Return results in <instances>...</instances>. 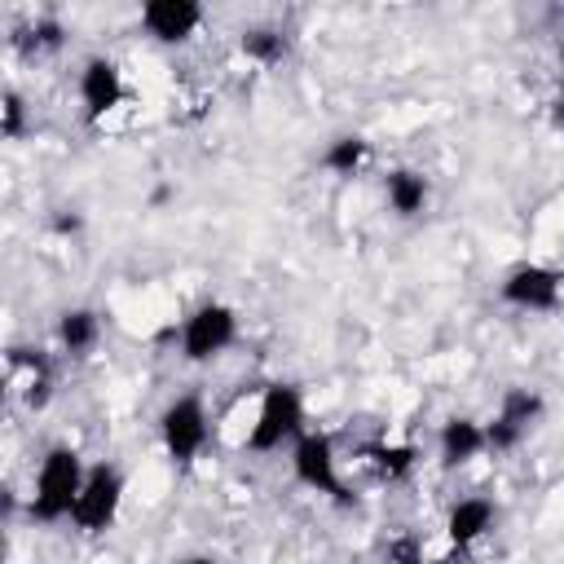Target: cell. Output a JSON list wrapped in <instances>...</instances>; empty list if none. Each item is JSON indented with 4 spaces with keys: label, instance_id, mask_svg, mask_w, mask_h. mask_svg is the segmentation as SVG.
<instances>
[{
    "label": "cell",
    "instance_id": "cell-1",
    "mask_svg": "<svg viewBox=\"0 0 564 564\" xmlns=\"http://www.w3.org/2000/svg\"><path fill=\"white\" fill-rule=\"evenodd\" d=\"M84 476H88V463L75 445H48L40 467H35V480H31V498H26V516L35 524H62L70 520L75 511V498L84 489Z\"/></svg>",
    "mask_w": 564,
    "mask_h": 564
},
{
    "label": "cell",
    "instance_id": "cell-2",
    "mask_svg": "<svg viewBox=\"0 0 564 564\" xmlns=\"http://www.w3.org/2000/svg\"><path fill=\"white\" fill-rule=\"evenodd\" d=\"M304 392L295 383H269L260 392V405H256V419L242 436V449L247 454H278L282 445H295L304 436Z\"/></svg>",
    "mask_w": 564,
    "mask_h": 564
},
{
    "label": "cell",
    "instance_id": "cell-3",
    "mask_svg": "<svg viewBox=\"0 0 564 564\" xmlns=\"http://www.w3.org/2000/svg\"><path fill=\"white\" fill-rule=\"evenodd\" d=\"M291 476L295 485H304L308 494L330 498L335 507H357V494H348L344 476H339V454H335V436L322 427H308L295 445H291Z\"/></svg>",
    "mask_w": 564,
    "mask_h": 564
},
{
    "label": "cell",
    "instance_id": "cell-4",
    "mask_svg": "<svg viewBox=\"0 0 564 564\" xmlns=\"http://www.w3.org/2000/svg\"><path fill=\"white\" fill-rule=\"evenodd\" d=\"M159 441H163V454L181 467H189L207 441H212V414H207V401L198 392H181L172 397L163 410H159Z\"/></svg>",
    "mask_w": 564,
    "mask_h": 564
},
{
    "label": "cell",
    "instance_id": "cell-5",
    "mask_svg": "<svg viewBox=\"0 0 564 564\" xmlns=\"http://www.w3.org/2000/svg\"><path fill=\"white\" fill-rule=\"evenodd\" d=\"M238 339V313L225 300H203L185 322H181V361L207 366Z\"/></svg>",
    "mask_w": 564,
    "mask_h": 564
},
{
    "label": "cell",
    "instance_id": "cell-6",
    "mask_svg": "<svg viewBox=\"0 0 564 564\" xmlns=\"http://www.w3.org/2000/svg\"><path fill=\"white\" fill-rule=\"evenodd\" d=\"M123 471L115 463H93L88 476H84V489L75 498V511H70V524L79 533H106L115 520H119V507H123Z\"/></svg>",
    "mask_w": 564,
    "mask_h": 564
},
{
    "label": "cell",
    "instance_id": "cell-7",
    "mask_svg": "<svg viewBox=\"0 0 564 564\" xmlns=\"http://www.w3.org/2000/svg\"><path fill=\"white\" fill-rule=\"evenodd\" d=\"M498 300L520 313H555L564 304V273L542 260L511 264L498 282Z\"/></svg>",
    "mask_w": 564,
    "mask_h": 564
},
{
    "label": "cell",
    "instance_id": "cell-8",
    "mask_svg": "<svg viewBox=\"0 0 564 564\" xmlns=\"http://www.w3.org/2000/svg\"><path fill=\"white\" fill-rule=\"evenodd\" d=\"M542 410H546V401H542V392H533V388H507L502 397H498V410H494V419L485 423V441H489V454H511L529 432H533V423L542 419Z\"/></svg>",
    "mask_w": 564,
    "mask_h": 564
},
{
    "label": "cell",
    "instance_id": "cell-9",
    "mask_svg": "<svg viewBox=\"0 0 564 564\" xmlns=\"http://www.w3.org/2000/svg\"><path fill=\"white\" fill-rule=\"evenodd\" d=\"M203 26V4L194 0H150L141 4V31L154 40V44H189Z\"/></svg>",
    "mask_w": 564,
    "mask_h": 564
},
{
    "label": "cell",
    "instance_id": "cell-10",
    "mask_svg": "<svg viewBox=\"0 0 564 564\" xmlns=\"http://www.w3.org/2000/svg\"><path fill=\"white\" fill-rule=\"evenodd\" d=\"M123 97H128L123 70L110 57H88L84 70H79V106H84V119L88 123H101L110 110L123 106Z\"/></svg>",
    "mask_w": 564,
    "mask_h": 564
},
{
    "label": "cell",
    "instance_id": "cell-11",
    "mask_svg": "<svg viewBox=\"0 0 564 564\" xmlns=\"http://www.w3.org/2000/svg\"><path fill=\"white\" fill-rule=\"evenodd\" d=\"M480 454H489V441H485V423L471 419V414H449L436 432V458L445 471L454 467H467L476 463Z\"/></svg>",
    "mask_w": 564,
    "mask_h": 564
},
{
    "label": "cell",
    "instance_id": "cell-12",
    "mask_svg": "<svg viewBox=\"0 0 564 564\" xmlns=\"http://www.w3.org/2000/svg\"><path fill=\"white\" fill-rule=\"evenodd\" d=\"M494 520H498V507L485 494H467V498L449 502V511H445V538H449V546L467 551V546H476L494 529Z\"/></svg>",
    "mask_w": 564,
    "mask_h": 564
},
{
    "label": "cell",
    "instance_id": "cell-13",
    "mask_svg": "<svg viewBox=\"0 0 564 564\" xmlns=\"http://www.w3.org/2000/svg\"><path fill=\"white\" fill-rule=\"evenodd\" d=\"M383 203H388L392 216L414 220L432 203V181L419 167H388V176H383Z\"/></svg>",
    "mask_w": 564,
    "mask_h": 564
},
{
    "label": "cell",
    "instance_id": "cell-14",
    "mask_svg": "<svg viewBox=\"0 0 564 564\" xmlns=\"http://www.w3.org/2000/svg\"><path fill=\"white\" fill-rule=\"evenodd\" d=\"M9 370H26V388H22V401L26 410H44L53 401V361L44 348H9Z\"/></svg>",
    "mask_w": 564,
    "mask_h": 564
},
{
    "label": "cell",
    "instance_id": "cell-15",
    "mask_svg": "<svg viewBox=\"0 0 564 564\" xmlns=\"http://www.w3.org/2000/svg\"><path fill=\"white\" fill-rule=\"evenodd\" d=\"M101 330H106L101 326V313L88 308V304H75V308H66L57 317V344H62L66 357H88L101 344Z\"/></svg>",
    "mask_w": 564,
    "mask_h": 564
},
{
    "label": "cell",
    "instance_id": "cell-16",
    "mask_svg": "<svg viewBox=\"0 0 564 564\" xmlns=\"http://www.w3.org/2000/svg\"><path fill=\"white\" fill-rule=\"evenodd\" d=\"M357 458H361L379 480H388V485L405 480V476L419 467V449H414V445H397V441H366V445L357 449Z\"/></svg>",
    "mask_w": 564,
    "mask_h": 564
},
{
    "label": "cell",
    "instance_id": "cell-17",
    "mask_svg": "<svg viewBox=\"0 0 564 564\" xmlns=\"http://www.w3.org/2000/svg\"><path fill=\"white\" fill-rule=\"evenodd\" d=\"M238 53L256 66H278L291 53V35L273 22H251V26L238 31Z\"/></svg>",
    "mask_w": 564,
    "mask_h": 564
},
{
    "label": "cell",
    "instance_id": "cell-18",
    "mask_svg": "<svg viewBox=\"0 0 564 564\" xmlns=\"http://www.w3.org/2000/svg\"><path fill=\"white\" fill-rule=\"evenodd\" d=\"M370 154H375V145L361 137V132H339L335 141H326V150H322V167L330 172V176H357L366 163H370Z\"/></svg>",
    "mask_w": 564,
    "mask_h": 564
},
{
    "label": "cell",
    "instance_id": "cell-19",
    "mask_svg": "<svg viewBox=\"0 0 564 564\" xmlns=\"http://www.w3.org/2000/svg\"><path fill=\"white\" fill-rule=\"evenodd\" d=\"M13 44H18V53H26V57H40V53H57V48L66 44V26H62L57 18H35V22L18 26Z\"/></svg>",
    "mask_w": 564,
    "mask_h": 564
},
{
    "label": "cell",
    "instance_id": "cell-20",
    "mask_svg": "<svg viewBox=\"0 0 564 564\" xmlns=\"http://www.w3.org/2000/svg\"><path fill=\"white\" fill-rule=\"evenodd\" d=\"M0 137L4 141H22L26 137V101H22V93H4V101H0Z\"/></svg>",
    "mask_w": 564,
    "mask_h": 564
},
{
    "label": "cell",
    "instance_id": "cell-21",
    "mask_svg": "<svg viewBox=\"0 0 564 564\" xmlns=\"http://www.w3.org/2000/svg\"><path fill=\"white\" fill-rule=\"evenodd\" d=\"M388 564H454V560H432L414 533H401L388 542Z\"/></svg>",
    "mask_w": 564,
    "mask_h": 564
},
{
    "label": "cell",
    "instance_id": "cell-22",
    "mask_svg": "<svg viewBox=\"0 0 564 564\" xmlns=\"http://www.w3.org/2000/svg\"><path fill=\"white\" fill-rule=\"evenodd\" d=\"M53 229H57V234H75V229H79V216H57Z\"/></svg>",
    "mask_w": 564,
    "mask_h": 564
},
{
    "label": "cell",
    "instance_id": "cell-23",
    "mask_svg": "<svg viewBox=\"0 0 564 564\" xmlns=\"http://www.w3.org/2000/svg\"><path fill=\"white\" fill-rule=\"evenodd\" d=\"M555 123H564V75H560V93H555Z\"/></svg>",
    "mask_w": 564,
    "mask_h": 564
},
{
    "label": "cell",
    "instance_id": "cell-24",
    "mask_svg": "<svg viewBox=\"0 0 564 564\" xmlns=\"http://www.w3.org/2000/svg\"><path fill=\"white\" fill-rule=\"evenodd\" d=\"M181 564H225L220 555H189V560H181Z\"/></svg>",
    "mask_w": 564,
    "mask_h": 564
}]
</instances>
